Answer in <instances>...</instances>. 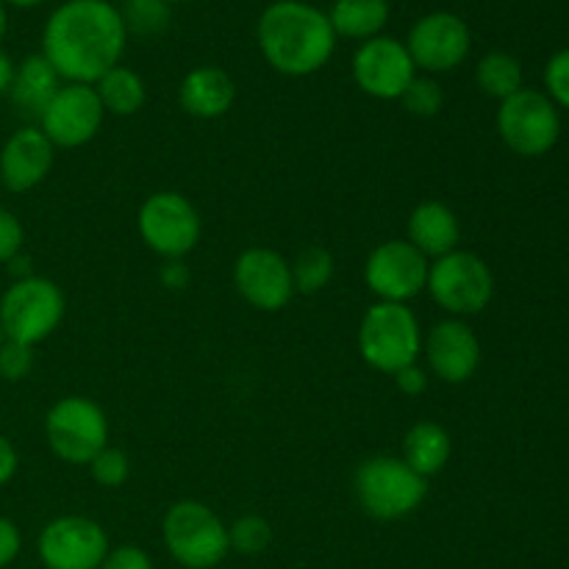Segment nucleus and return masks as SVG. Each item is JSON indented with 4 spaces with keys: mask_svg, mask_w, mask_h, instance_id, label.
Masks as SVG:
<instances>
[{
    "mask_svg": "<svg viewBox=\"0 0 569 569\" xmlns=\"http://www.w3.org/2000/svg\"><path fill=\"white\" fill-rule=\"evenodd\" d=\"M126 44V26L109 0H64L42 31V56L64 83H98L120 64Z\"/></svg>",
    "mask_w": 569,
    "mask_h": 569,
    "instance_id": "f257e3e1",
    "label": "nucleus"
},
{
    "mask_svg": "<svg viewBox=\"0 0 569 569\" xmlns=\"http://www.w3.org/2000/svg\"><path fill=\"white\" fill-rule=\"evenodd\" d=\"M256 42L272 70L287 78H306L333 59L337 33L320 6L306 0H272L259 17Z\"/></svg>",
    "mask_w": 569,
    "mask_h": 569,
    "instance_id": "f03ea898",
    "label": "nucleus"
},
{
    "mask_svg": "<svg viewBox=\"0 0 569 569\" xmlns=\"http://www.w3.org/2000/svg\"><path fill=\"white\" fill-rule=\"evenodd\" d=\"M353 492L367 517L395 522L426 503L428 478L417 476L398 456H372L356 467Z\"/></svg>",
    "mask_w": 569,
    "mask_h": 569,
    "instance_id": "7ed1b4c3",
    "label": "nucleus"
},
{
    "mask_svg": "<svg viewBox=\"0 0 569 569\" xmlns=\"http://www.w3.org/2000/svg\"><path fill=\"white\" fill-rule=\"evenodd\" d=\"M359 353L372 370L395 376L422 353V328L409 303H376L359 322Z\"/></svg>",
    "mask_w": 569,
    "mask_h": 569,
    "instance_id": "20e7f679",
    "label": "nucleus"
},
{
    "mask_svg": "<svg viewBox=\"0 0 569 569\" xmlns=\"http://www.w3.org/2000/svg\"><path fill=\"white\" fill-rule=\"evenodd\" d=\"M161 539L172 559L187 569H211L231 553L228 526L200 500H178L161 520Z\"/></svg>",
    "mask_w": 569,
    "mask_h": 569,
    "instance_id": "39448f33",
    "label": "nucleus"
},
{
    "mask_svg": "<svg viewBox=\"0 0 569 569\" xmlns=\"http://www.w3.org/2000/svg\"><path fill=\"white\" fill-rule=\"evenodd\" d=\"M64 311L67 300L59 283L37 272L11 281L0 295V326H3L6 339L31 345V348L59 331Z\"/></svg>",
    "mask_w": 569,
    "mask_h": 569,
    "instance_id": "423d86ee",
    "label": "nucleus"
},
{
    "mask_svg": "<svg viewBox=\"0 0 569 569\" xmlns=\"http://www.w3.org/2000/svg\"><path fill=\"white\" fill-rule=\"evenodd\" d=\"M426 292L450 317L481 315L495 298V276L487 261L472 250H453L428 267Z\"/></svg>",
    "mask_w": 569,
    "mask_h": 569,
    "instance_id": "0eeeda50",
    "label": "nucleus"
},
{
    "mask_svg": "<svg viewBox=\"0 0 569 569\" xmlns=\"http://www.w3.org/2000/svg\"><path fill=\"white\" fill-rule=\"evenodd\" d=\"M44 439L56 459L83 467L109 445V417L94 400L67 395L44 415Z\"/></svg>",
    "mask_w": 569,
    "mask_h": 569,
    "instance_id": "6e6552de",
    "label": "nucleus"
},
{
    "mask_svg": "<svg viewBox=\"0 0 569 569\" xmlns=\"http://www.w3.org/2000/svg\"><path fill=\"white\" fill-rule=\"evenodd\" d=\"M137 231L156 256L170 261L183 259L198 248L203 222L187 194L164 189L144 198V203L139 206Z\"/></svg>",
    "mask_w": 569,
    "mask_h": 569,
    "instance_id": "1a4fd4ad",
    "label": "nucleus"
},
{
    "mask_svg": "<svg viewBox=\"0 0 569 569\" xmlns=\"http://www.w3.org/2000/svg\"><path fill=\"white\" fill-rule=\"evenodd\" d=\"M498 133L506 148L526 159L550 153L559 142L561 117L553 100L537 89H526L500 100Z\"/></svg>",
    "mask_w": 569,
    "mask_h": 569,
    "instance_id": "9d476101",
    "label": "nucleus"
},
{
    "mask_svg": "<svg viewBox=\"0 0 569 569\" xmlns=\"http://www.w3.org/2000/svg\"><path fill=\"white\" fill-rule=\"evenodd\" d=\"M106 120L103 103L89 83H61L39 114V131L56 150H76L92 142Z\"/></svg>",
    "mask_w": 569,
    "mask_h": 569,
    "instance_id": "9b49d317",
    "label": "nucleus"
},
{
    "mask_svg": "<svg viewBox=\"0 0 569 569\" xmlns=\"http://www.w3.org/2000/svg\"><path fill=\"white\" fill-rule=\"evenodd\" d=\"M431 261L406 239H387L365 261V283L381 303H409L426 292Z\"/></svg>",
    "mask_w": 569,
    "mask_h": 569,
    "instance_id": "f8f14e48",
    "label": "nucleus"
},
{
    "mask_svg": "<svg viewBox=\"0 0 569 569\" xmlns=\"http://www.w3.org/2000/svg\"><path fill=\"white\" fill-rule=\"evenodd\" d=\"M406 50L422 76H442L467 61L472 50L470 26L453 11L422 14L406 37Z\"/></svg>",
    "mask_w": 569,
    "mask_h": 569,
    "instance_id": "ddd939ff",
    "label": "nucleus"
},
{
    "mask_svg": "<svg viewBox=\"0 0 569 569\" xmlns=\"http://www.w3.org/2000/svg\"><path fill=\"white\" fill-rule=\"evenodd\" d=\"M111 550L109 533L92 517L64 515L39 531L37 553L44 569H98Z\"/></svg>",
    "mask_w": 569,
    "mask_h": 569,
    "instance_id": "4468645a",
    "label": "nucleus"
},
{
    "mask_svg": "<svg viewBox=\"0 0 569 569\" xmlns=\"http://www.w3.org/2000/svg\"><path fill=\"white\" fill-rule=\"evenodd\" d=\"M353 81L376 100H400L403 89L415 81L417 67L409 50L395 37H372L353 53Z\"/></svg>",
    "mask_w": 569,
    "mask_h": 569,
    "instance_id": "2eb2a0df",
    "label": "nucleus"
},
{
    "mask_svg": "<svg viewBox=\"0 0 569 569\" xmlns=\"http://www.w3.org/2000/svg\"><path fill=\"white\" fill-rule=\"evenodd\" d=\"M233 287L253 309L281 311L295 298L292 264L272 248H248L233 264Z\"/></svg>",
    "mask_w": 569,
    "mask_h": 569,
    "instance_id": "dca6fc26",
    "label": "nucleus"
},
{
    "mask_svg": "<svg viewBox=\"0 0 569 569\" xmlns=\"http://www.w3.org/2000/svg\"><path fill=\"white\" fill-rule=\"evenodd\" d=\"M428 370L445 383H467L481 367V342L476 331L459 317H448L431 326L422 337Z\"/></svg>",
    "mask_w": 569,
    "mask_h": 569,
    "instance_id": "f3484780",
    "label": "nucleus"
},
{
    "mask_svg": "<svg viewBox=\"0 0 569 569\" xmlns=\"http://www.w3.org/2000/svg\"><path fill=\"white\" fill-rule=\"evenodd\" d=\"M53 161L56 148L39 126L17 128L0 148V183L14 194L31 192L50 176Z\"/></svg>",
    "mask_w": 569,
    "mask_h": 569,
    "instance_id": "a211bd4d",
    "label": "nucleus"
},
{
    "mask_svg": "<svg viewBox=\"0 0 569 569\" xmlns=\"http://www.w3.org/2000/svg\"><path fill=\"white\" fill-rule=\"evenodd\" d=\"M178 100H181V109L194 120H220L237 103V83L222 67H194L183 76Z\"/></svg>",
    "mask_w": 569,
    "mask_h": 569,
    "instance_id": "6ab92c4d",
    "label": "nucleus"
},
{
    "mask_svg": "<svg viewBox=\"0 0 569 569\" xmlns=\"http://www.w3.org/2000/svg\"><path fill=\"white\" fill-rule=\"evenodd\" d=\"M406 242L415 244L428 261L459 250L461 222L442 200H422L406 222Z\"/></svg>",
    "mask_w": 569,
    "mask_h": 569,
    "instance_id": "aec40b11",
    "label": "nucleus"
},
{
    "mask_svg": "<svg viewBox=\"0 0 569 569\" xmlns=\"http://www.w3.org/2000/svg\"><path fill=\"white\" fill-rule=\"evenodd\" d=\"M59 72L53 70L48 59L42 53H31L17 64L14 70V81H11V100H14L17 109L28 117H37L44 111V106L50 103L56 92L61 87Z\"/></svg>",
    "mask_w": 569,
    "mask_h": 569,
    "instance_id": "412c9836",
    "label": "nucleus"
},
{
    "mask_svg": "<svg viewBox=\"0 0 569 569\" xmlns=\"http://www.w3.org/2000/svg\"><path fill=\"white\" fill-rule=\"evenodd\" d=\"M453 442L450 433L439 422L420 420L406 431L403 437V456L400 459L422 478H433L448 467Z\"/></svg>",
    "mask_w": 569,
    "mask_h": 569,
    "instance_id": "4be33fe9",
    "label": "nucleus"
},
{
    "mask_svg": "<svg viewBox=\"0 0 569 569\" xmlns=\"http://www.w3.org/2000/svg\"><path fill=\"white\" fill-rule=\"evenodd\" d=\"M326 14L337 39L367 42L372 37H381L389 14H392V6L389 0H333Z\"/></svg>",
    "mask_w": 569,
    "mask_h": 569,
    "instance_id": "5701e85b",
    "label": "nucleus"
},
{
    "mask_svg": "<svg viewBox=\"0 0 569 569\" xmlns=\"http://www.w3.org/2000/svg\"><path fill=\"white\" fill-rule=\"evenodd\" d=\"M94 92H98L100 103H103L106 114L114 117H133L144 109L148 103V87H144L142 76L137 70L126 64H117L100 78L98 83H92Z\"/></svg>",
    "mask_w": 569,
    "mask_h": 569,
    "instance_id": "b1692460",
    "label": "nucleus"
},
{
    "mask_svg": "<svg viewBox=\"0 0 569 569\" xmlns=\"http://www.w3.org/2000/svg\"><path fill=\"white\" fill-rule=\"evenodd\" d=\"M476 83L487 98L506 100L522 89V64L506 50H489L476 64Z\"/></svg>",
    "mask_w": 569,
    "mask_h": 569,
    "instance_id": "393cba45",
    "label": "nucleus"
},
{
    "mask_svg": "<svg viewBox=\"0 0 569 569\" xmlns=\"http://www.w3.org/2000/svg\"><path fill=\"white\" fill-rule=\"evenodd\" d=\"M117 11L128 37H161L172 22V6L164 0H120Z\"/></svg>",
    "mask_w": 569,
    "mask_h": 569,
    "instance_id": "a878e982",
    "label": "nucleus"
},
{
    "mask_svg": "<svg viewBox=\"0 0 569 569\" xmlns=\"http://www.w3.org/2000/svg\"><path fill=\"white\" fill-rule=\"evenodd\" d=\"M292 264V281H295V295H317L331 283L333 270V256L331 250L320 248V244H311V248L300 250L298 259L289 261Z\"/></svg>",
    "mask_w": 569,
    "mask_h": 569,
    "instance_id": "bb28decb",
    "label": "nucleus"
},
{
    "mask_svg": "<svg viewBox=\"0 0 569 569\" xmlns=\"http://www.w3.org/2000/svg\"><path fill=\"white\" fill-rule=\"evenodd\" d=\"M228 542H231V550H237V553L259 556L270 548L272 526L264 517L244 515L233 526H228Z\"/></svg>",
    "mask_w": 569,
    "mask_h": 569,
    "instance_id": "cd10ccee",
    "label": "nucleus"
},
{
    "mask_svg": "<svg viewBox=\"0 0 569 569\" xmlns=\"http://www.w3.org/2000/svg\"><path fill=\"white\" fill-rule=\"evenodd\" d=\"M400 106L411 117H437L445 106V89L439 87V81L433 76H420L417 72L415 81L400 94Z\"/></svg>",
    "mask_w": 569,
    "mask_h": 569,
    "instance_id": "c85d7f7f",
    "label": "nucleus"
},
{
    "mask_svg": "<svg viewBox=\"0 0 569 569\" xmlns=\"http://www.w3.org/2000/svg\"><path fill=\"white\" fill-rule=\"evenodd\" d=\"M87 467H89V476H92V481L98 483V487H106V489H120L122 483L131 478V459H128L126 450L111 448V445H106V448L100 450V453L94 456Z\"/></svg>",
    "mask_w": 569,
    "mask_h": 569,
    "instance_id": "c756f323",
    "label": "nucleus"
},
{
    "mask_svg": "<svg viewBox=\"0 0 569 569\" xmlns=\"http://www.w3.org/2000/svg\"><path fill=\"white\" fill-rule=\"evenodd\" d=\"M33 365H37V353H33L31 345L11 342V339L0 345V378L6 383L26 381L33 372Z\"/></svg>",
    "mask_w": 569,
    "mask_h": 569,
    "instance_id": "7c9ffc66",
    "label": "nucleus"
},
{
    "mask_svg": "<svg viewBox=\"0 0 569 569\" xmlns=\"http://www.w3.org/2000/svg\"><path fill=\"white\" fill-rule=\"evenodd\" d=\"M545 87L556 106L569 109V48L550 56L548 67H545Z\"/></svg>",
    "mask_w": 569,
    "mask_h": 569,
    "instance_id": "2f4dec72",
    "label": "nucleus"
},
{
    "mask_svg": "<svg viewBox=\"0 0 569 569\" xmlns=\"http://www.w3.org/2000/svg\"><path fill=\"white\" fill-rule=\"evenodd\" d=\"M22 242H26V228H22L20 217L0 206V264H9L14 256H20Z\"/></svg>",
    "mask_w": 569,
    "mask_h": 569,
    "instance_id": "473e14b6",
    "label": "nucleus"
},
{
    "mask_svg": "<svg viewBox=\"0 0 569 569\" xmlns=\"http://www.w3.org/2000/svg\"><path fill=\"white\" fill-rule=\"evenodd\" d=\"M98 569H153V561L137 545H120V548H111L106 553Z\"/></svg>",
    "mask_w": 569,
    "mask_h": 569,
    "instance_id": "72a5a7b5",
    "label": "nucleus"
},
{
    "mask_svg": "<svg viewBox=\"0 0 569 569\" xmlns=\"http://www.w3.org/2000/svg\"><path fill=\"white\" fill-rule=\"evenodd\" d=\"M22 550V533L14 520L0 517V569L14 565Z\"/></svg>",
    "mask_w": 569,
    "mask_h": 569,
    "instance_id": "f704fd0d",
    "label": "nucleus"
},
{
    "mask_svg": "<svg viewBox=\"0 0 569 569\" xmlns=\"http://www.w3.org/2000/svg\"><path fill=\"white\" fill-rule=\"evenodd\" d=\"M392 378L406 398H417V395H422L428 389V370L426 367L417 365V361L415 365H409V367H403V370L395 372Z\"/></svg>",
    "mask_w": 569,
    "mask_h": 569,
    "instance_id": "c9c22d12",
    "label": "nucleus"
},
{
    "mask_svg": "<svg viewBox=\"0 0 569 569\" xmlns=\"http://www.w3.org/2000/svg\"><path fill=\"white\" fill-rule=\"evenodd\" d=\"M17 470H20V453L11 445V439L0 433V489L14 481Z\"/></svg>",
    "mask_w": 569,
    "mask_h": 569,
    "instance_id": "e433bc0d",
    "label": "nucleus"
},
{
    "mask_svg": "<svg viewBox=\"0 0 569 569\" xmlns=\"http://www.w3.org/2000/svg\"><path fill=\"white\" fill-rule=\"evenodd\" d=\"M189 278H192V272H189V267L183 264V259H170V261H164V264H161V270H159V281H161V287H167V289H183L189 283Z\"/></svg>",
    "mask_w": 569,
    "mask_h": 569,
    "instance_id": "4c0bfd02",
    "label": "nucleus"
},
{
    "mask_svg": "<svg viewBox=\"0 0 569 569\" xmlns=\"http://www.w3.org/2000/svg\"><path fill=\"white\" fill-rule=\"evenodd\" d=\"M14 70L17 64L11 61V56L0 50V94H9L11 81H14Z\"/></svg>",
    "mask_w": 569,
    "mask_h": 569,
    "instance_id": "58836bf2",
    "label": "nucleus"
},
{
    "mask_svg": "<svg viewBox=\"0 0 569 569\" xmlns=\"http://www.w3.org/2000/svg\"><path fill=\"white\" fill-rule=\"evenodd\" d=\"M28 264H31V259H28V256H22V253L14 256V259L9 261V272H11V276H14V281L33 276L31 267H28Z\"/></svg>",
    "mask_w": 569,
    "mask_h": 569,
    "instance_id": "ea45409f",
    "label": "nucleus"
},
{
    "mask_svg": "<svg viewBox=\"0 0 569 569\" xmlns=\"http://www.w3.org/2000/svg\"><path fill=\"white\" fill-rule=\"evenodd\" d=\"M6 31H9V6L0 0V42L6 39Z\"/></svg>",
    "mask_w": 569,
    "mask_h": 569,
    "instance_id": "a19ab883",
    "label": "nucleus"
},
{
    "mask_svg": "<svg viewBox=\"0 0 569 569\" xmlns=\"http://www.w3.org/2000/svg\"><path fill=\"white\" fill-rule=\"evenodd\" d=\"M6 6H14V9H37L44 0H3Z\"/></svg>",
    "mask_w": 569,
    "mask_h": 569,
    "instance_id": "79ce46f5",
    "label": "nucleus"
},
{
    "mask_svg": "<svg viewBox=\"0 0 569 569\" xmlns=\"http://www.w3.org/2000/svg\"><path fill=\"white\" fill-rule=\"evenodd\" d=\"M164 3H170V6H176V3H189V0H164Z\"/></svg>",
    "mask_w": 569,
    "mask_h": 569,
    "instance_id": "37998d69",
    "label": "nucleus"
},
{
    "mask_svg": "<svg viewBox=\"0 0 569 569\" xmlns=\"http://www.w3.org/2000/svg\"><path fill=\"white\" fill-rule=\"evenodd\" d=\"M6 342V333H3V326H0V345Z\"/></svg>",
    "mask_w": 569,
    "mask_h": 569,
    "instance_id": "c03bdc74",
    "label": "nucleus"
}]
</instances>
